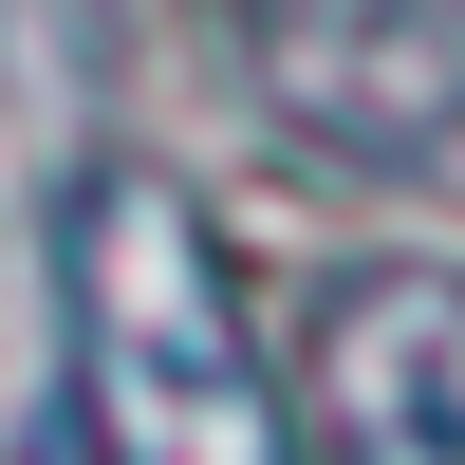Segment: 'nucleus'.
<instances>
[{"instance_id":"obj_2","label":"nucleus","mask_w":465,"mask_h":465,"mask_svg":"<svg viewBox=\"0 0 465 465\" xmlns=\"http://www.w3.org/2000/svg\"><path fill=\"white\" fill-rule=\"evenodd\" d=\"M223 74L261 131L354 186H447L465 168V0H205Z\"/></svg>"},{"instance_id":"obj_1","label":"nucleus","mask_w":465,"mask_h":465,"mask_svg":"<svg viewBox=\"0 0 465 465\" xmlns=\"http://www.w3.org/2000/svg\"><path fill=\"white\" fill-rule=\"evenodd\" d=\"M56 354L74 465H298V391L261 372L242 261L149 149H94L56 186Z\"/></svg>"},{"instance_id":"obj_3","label":"nucleus","mask_w":465,"mask_h":465,"mask_svg":"<svg viewBox=\"0 0 465 465\" xmlns=\"http://www.w3.org/2000/svg\"><path fill=\"white\" fill-rule=\"evenodd\" d=\"M298 429L335 465H465V261H335L298 317Z\"/></svg>"}]
</instances>
